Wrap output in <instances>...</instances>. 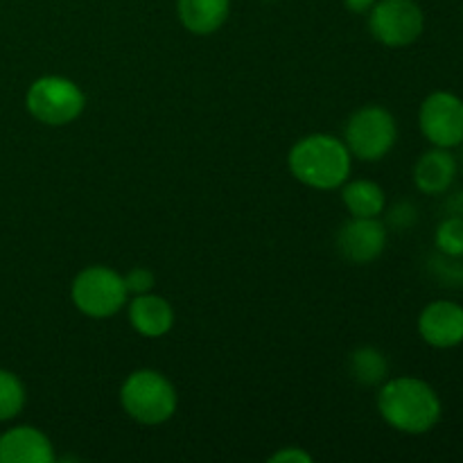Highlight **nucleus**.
<instances>
[{
    "label": "nucleus",
    "instance_id": "nucleus-12",
    "mask_svg": "<svg viewBox=\"0 0 463 463\" xmlns=\"http://www.w3.org/2000/svg\"><path fill=\"white\" fill-rule=\"evenodd\" d=\"M127 306H129L127 315H129L131 328L143 337H165L175 326V307L158 294H138V297H131Z\"/></svg>",
    "mask_w": 463,
    "mask_h": 463
},
{
    "label": "nucleus",
    "instance_id": "nucleus-20",
    "mask_svg": "<svg viewBox=\"0 0 463 463\" xmlns=\"http://www.w3.org/2000/svg\"><path fill=\"white\" fill-rule=\"evenodd\" d=\"M269 463H312V457L303 448L288 446L269 457Z\"/></svg>",
    "mask_w": 463,
    "mask_h": 463
},
{
    "label": "nucleus",
    "instance_id": "nucleus-21",
    "mask_svg": "<svg viewBox=\"0 0 463 463\" xmlns=\"http://www.w3.org/2000/svg\"><path fill=\"white\" fill-rule=\"evenodd\" d=\"M375 3H378V0H344L348 12L353 14H369V9L373 7Z\"/></svg>",
    "mask_w": 463,
    "mask_h": 463
},
{
    "label": "nucleus",
    "instance_id": "nucleus-15",
    "mask_svg": "<svg viewBox=\"0 0 463 463\" xmlns=\"http://www.w3.org/2000/svg\"><path fill=\"white\" fill-rule=\"evenodd\" d=\"M342 202L351 217H380L387 208L383 185L371 179H348L342 185Z\"/></svg>",
    "mask_w": 463,
    "mask_h": 463
},
{
    "label": "nucleus",
    "instance_id": "nucleus-18",
    "mask_svg": "<svg viewBox=\"0 0 463 463\" xmlns=\"http://www.w3.org/2000/svg\"><path fill=\"white\" fill-rule=\"evenodd\" d=\"M434 244L446 258H463V217L455 215L443 220L434 233Z\"/></svg>",
    "mask_w": 463,
    "mask_h": 463
},
{
    "label": "nucleus",
    "instance_id": "nucleus-8",
    "mask_svg": "<svg viewBox=\"0 0 463 463\" xmlns=\"http://www.w3.org/2000/svg\"><path fill=\"white\" fill-rule=\"evenodd\" d=\"M420 134L432 147H459L463 143V99L450 90H434L419 111Z\"/></svg>",
    "mask_w": 463,
    "mask_h": 463
},
{
    "label": "nucleus",
    "instance_id": "nucleus-16",
    "mask_svg": "<svg viewBox=\"0 0 463 463\" xmlns=\"http://www.w3.org/2000/svg\"><path fill=\"white\" fill-rule=\"evenodd\" d=\"M348 373L362 387H380L389 378V362L375 346H360L348 357Z\"/></svg>",
    "mask_w": 463,
    "mask_h": 463
},
{
    "label": "nucleus",
    "instance_id": "nucleus-4",
    "mask_svg": "<svg viewBox=\"0 0 463 463\" xmlns=\"http://www.w3.org/2000/svg\"><path fill=\"white\" fill-rule=\"evenodd\" d=\"M25 107L36 122L63 127L75 122L86 109V95L72 80L61 75H43L30 84Z\"/></svg>",
    "mask_w": 463,
    "mask_h": 463
},
{
    "label": "nucleus",
    "instance_id": "nucleus-14",
    "mask_svg": "<svg viewBox=\"0 0 463 463\" xmlns=\"http://www.w3.org/2000/svg\"><path fill=\"white\" fill-rule=\"evenodd\" d=\"M231 12V0H176L179 21L190 34H215L226 23Z\"/></svg>",
    "mask_w": 463,
    "mask_h": 463
},
{
    "label": "nucleus",
    "instance_id": "nucleus-22",
    "mask_svg": "<svg viewBox=\"0 0 463 463\" xmlns=\"http://www.w3.org/2000/svg\"><path fill=\"white\" fill-rule=\"evenodd\" d=\"M461 161H463V143H461Z\"/></svg>",
    "mask_w": 463,
    "mask_h": 463
},
{
    "label": "nucleus",
    "instance_id": "nucleus-7",
    "mask_svg": "<svg viewBox=\"0 0 463 463\" xmlns=\"http://www.w3.org/2000/svg\"><path fill=\"white\" fill-rule=\"evenodd\" d=\"M425 30V14L416 0H378L369 9V32L387 48H407Z\"/></svg>",
    "mask_w": 463,
    "mask_h": 463
},
{
    "label": "nucleus",
    "instance_id": "nucleus-13",
    "mask_svg": "<svg viewBox=\"0 0 463 463\" xmlns=\"http://www.w3.org/2000/svg\"><path fill=\"white\" fill-rule=\"evenodd\" d=\"M457 179V158L450 149L432 147L414 165V184L423 194H443Z\"/></svg>",
    "mask_w": 463,
    "mask_h": 463
},
{
    "label": "nucleus",
    "instance_id": "nucleus-11",
    "mask_svg": "<svg viewBox=\"0 0 463 463\" xmlns=\"http://www.w3.org/2000/svg\"><path fill=\"white\" fill-rule=\"evenodd\" d=\"M54 446L41 430L18 425L0 434V463H52Z\"/></svg>",
    "mask_w": 463,
    "mask_h": 463
},
{
    "label": "nucleus",
    "instance_id": "nucleus-17",
    "mask_svg": "<svg viewBox=\"0 0 463 463\" xmlns=\"http://www.w3.org/2000/svg\"><path fill=\"white\" fill-rule=\"evenodd\" d=\"M25 407V387L21 378L7 369H0V423L16 419Z\"/></svg>",
    "mask_w": 463,
    "mask_h": 463
},
{
    "label": "nucleus",
    "instance_id": "nucleus-3",
    "mask_svg": "<svg viewBox=\"0 0 463 463\" xmlns=\"http://www.w3.org/2000/svg\"><path fill=\"white\" fill-rule=\"evenodd\" d=\"M120 405L131 420L145 428L167 423L176 414V389L161 371H131L120 387Z\"/></svg>",
    "mask_w": 463,
    "mask_h": 463
},
{
    "label": "nucleus",
    "instance_id": "nucleus-10",
    "mask_svg": "<svg viewBox=\"0 0 463 463\" xmlns=\"http://www.w3.org/2000/svg\"><path fill=\"white\" fill-rule=\"evenodd\" d=\"M419 335L432 348H457L463 344V306L455 301L428 303L419 315Z\"/></svg>",
    "mask_w": 463,
    "mask_h": 463
},
{
    "label": "nucleus",
    "instance_id": "nucleus-6",
    "mask_svg": "<svg viewBox=\"0 0 463 463\" xmlns=\"http://www.w3.org/2000/svg\"><path fill=\"white\" fill-rule=\"evenodd\" d=\"M71 298L81 315L90 319L116 317L129 301L125 279L116 269L104 265H90L72 279Z\"/></svg>",
    "mask_w": 463,
    "mask_h": 463
},
{
    "label": "nucleus",
    "instance_id": "nucleus-2",
    "mask_svg": "<svg viewBox=\"0 0 463 463\" xmlns=\"http://www.w3.org/2000/svg\"><path fill=\"white\" fill-rule=\"evenodd\" d=\"M288 165L294 179L307 188L339 190L351 179L353 156L337 136L310 134L294 143Z\"/></svg>",
    "mask_w": 463,
    "mask_h": 463
},
{
    "label": "nucleus",
    "instance_id": "nucleus-1",
    "mask_svg": "<svg viewBox=\"0 0 463 463\" xmlns=\"http://www.w3.org/2000/svg\"><path fill=\"white\" fill-rule=\"evenodd\" d=\"M378 411L392 430L410 437L432 432L443 414V405L432 384L420 378L384 380L378 392Z\"/></svg>",
    "mask_w": 463,
    "mask_h": 463
},
{
    "label": "nucleus",
    "instance_id": "nucleus-9",
    "mask_svg": "<svg viewBox=\"0 0 463 463\" xmlns=\"http://www.w3.org/2000/svg\"><path fill=\"white\" fill-rule=\"evenodd\" d=\"M387 247V226L380 217H351L337 233V251L351 265L378 260Z\"/></svg>",
    "mask_w": 463,
    "mask_h": 463
},
{
    "label": "nucleus",
    "instance_id": "nucleus-5",
    "mask_svg": "<svg viewBox=\"0 0 463 463\" xmlns=\"http://www.w3.org/2000/svg\"><path fill=\"white\" fill-rule=\"evenodd\" d=\"M398 140L396 118L380 104L360 107L346 122L344 143L353 158L364 163L383 161Z\"/></svg>",
    "mask_w": 463,
    "mask_h": 463
},
{
    "label": "nucleus",
    "instance_id": "nucleus-19",
    "mask_svg": "<svg viewBox=\"0 0 463 463\" xmlns=\"http://www.w3.org/2000/svg\"><path fill=\"white\" fill-rule=\"evenodd\" d=\"M122 279H125V288L127 292H129V297H138V294L152 292L154 283H156L152 269H147V267H134V269L127 271Z\"/></svg>",
    "mask_w": 463,
    "mask_h": 463
}]
</instances>
